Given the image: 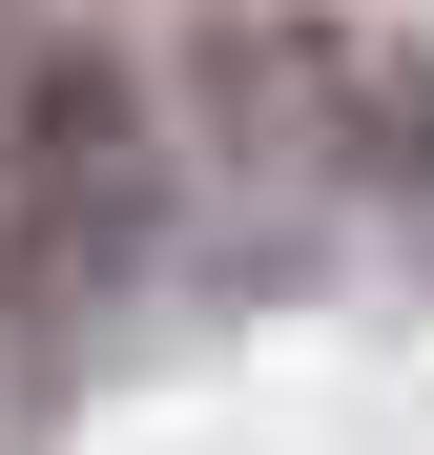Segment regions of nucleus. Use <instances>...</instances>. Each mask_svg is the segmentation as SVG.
Masks as SVG:
<instances>
[{"instance_id":"obj_1","label":"nucleus","mask_w":434,"mask_h":455,"mask_svg":"<svg viewBox=\"0 0 434 455\" xmlns=\"http://www.w3.org/2000/svg\"><path fill=\"white\" fill-rule=\"evenodd\" d=\"M393 145H414V166H434V84H393Z\"/></svg>"}]
</instances>
